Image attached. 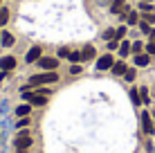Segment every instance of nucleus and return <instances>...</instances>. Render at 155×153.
<instances>
[{"mask_svg":"<svg viewBox=\"0 0 155 153\" xmlns=\"http://www.w3.org/2000/svg\"><path fill=\"white\" fill-rule=\"evenodd\" d=\"M41 54H43V52H41V47L36 45V47H31L27 54H25V61H27V63H34V61H38V59H41Z\"/></svg>","mask_w":155,"mask_h":153,"instance_id":"obj_9","label":"nucleus"},{"mask_svg":"<svg viewBox=\"0 0 155 153\" xmlns=\"http://www.w3.org/2000/svg\"><path fill=\"white\" fill-rule=\"evenodd\" d=\"M124 36H126V25H121V27H117V29H115V38H117V41H121Z\"/></svg>","mask_w":155,"mask_h":153,"instance_id":"obj_21","label":"nucleus"},{"mask_svg":"<svg viewBox=\"0 0 155 153\" xmlns=\"http://www.w3.org/2000/svg\"><path fill=\"white\" fill-rule=\"evenodd\" d=\"M151 63V54H135V65L137 68H146Z\"/></svg>","mask_w":155,"mask_h":153,"instance_id":"obj_10","label":"nucleus"},{"mask_svg":"<svg viewBox=\"0 0 155 153\" xmlns=\"http://www.w3.org/2000/svg\"><path fill=\"white\" fill-rule=\"evenodd\" d=\"M130 99H133V104H135V106H140V104H142L140 90H135V88H133V90H130Z\"/></svg>","mask_w":155,"mask_h":153,"instance_id":"obj_19","label":"nucleus"},{"mask_svg":"<svg viewBox=\"0 0 155 153\" xmlns=\"http://www.w3.org/2000/svg\"><path fill=\"white\" fill-rule=\"evenodd\" d=\"M31 113V104H23V106H16V117H27Z\"/></svg>","mask_w":155,"mask_h":153,"instance_id":"obj_12","label":"nucleus"},{"mask_svg":"<svg viewBox=\"0 0 155 153\" xmlns=\"http://www.w3.org/2000/svg\"><path fill=\"white\" fill-rule=\"evenodd\" d=\"M38 65H41L45 72L56 70V68H58V59H54V56H41V59H38Z\"/></svg>","mask_w":155,"mask_h":153,"instance_id":"obj_4","label":"nucleus"},{"mask_svg":"<svg viewBox=\"0 0 155 153\" xmlns=\"http://www.w3.org/2000/svg\"><path fill=\"white\" fill-rule=\"evenodd\" d=\"M23 99L27 104H31V106H45L47 104V97L41 92H23Z\"/></svg>","mask_w":155,"mask_h":153,"instance_id":"obj_3","label":"nucleus"},{"mask_svg":"<svg viewBox=\"0 0 155 153\" xmlns=\"http://www.w3.org/2000/svg\"><path fill=\"white\" fill-rule=\"evenodd\" d=\"M140 2H151V0H140Z\"/></svg>","mask_w":155,"mask_h":153,"instance_id":"obj_37","label":"nucleus"},{"mask_svg":"<svg viewBox=\"0 0 155 153\" xmlns=\"http://www.w3.org/2000/svg\"><path fill=\"white\" fill-rule=\"evenodd\" d=\"M146 151H151V153L155 151V144H153V142H148V144H146Z\"/></svg>","mask_w":155,"mask_h":153,"instance_id":"obj_34","label":"nucleus"},{"mask_svg":"<svg viewBox=\"0 0 155 153\" xmlns=\"http://www.w3.org/2000/svg\"><path fill=\"white\" fill-rule=\"evenodd\" d=\"M142 126H144V133H155V126H153V117L151 113H142Z\"/></svg>","mask_w":155,"mask_h":153,"instance_id":"obj_6","label":"nucleus"},{"mask_svg":"<svg viewBox=\"0 0 155 153\" xmlns=\"http://www.w3.org/2000/svg\"><path fill=\"white\" fill-rule=\"evenodd\" d=\"M58 56H61V59H65V56H70V50H68V47H61V50H58Z\"/></svg>","mask_w":155,"mask_h":153,"instance_id":"obj_31","label":"nucleus"},{"mask_svg":"<svg viewBox=\"0 0 155 153\" xmlns=\"http://www.w3.org/2000/svg\"><path fill=\"white\" fill-rule=\"evenodd\" d=\"M108 50H119V41H117V38L108 41Z\"/></svg>","mask_w":155,"mask_h":153,"instance_id":"obj_29","label":"nucleus"},{"mask_svg":"<svg viewBox=\"0 0 155 153\" xmlns=\"http://www.w3.org/2000/svg\"><path fill=\"white\" fill-rule=\"evenodd\" d=\"M124 79H126V81H135V70H133V68H128V70L124 72Z\"/></svg>","mask_w":155,"mask_h":153,"instance_id":"obj_24","label":"nucleus"},{"mask_svg":"<svg viewBox=\"0 0 155 153\" xmlns=\"http://www.w3.org/2000/svg\"><path fill=\"white\" fill-rule=\"evenodd\" d=\"M27 124H29V119H27V117H20V122H18V126H20V128H25Z\"/></svg>","mask_w":155,"mask_h":153,"instance_id":"obj_32","label":"nucleus"},{"mask_svg":"<svg viewBox=\"0 0 155 153\" xmlns=\"http://www.w3.org/2000/svg\"><path fill=\"white\" fill-rule=\"evenodd\" d=\"M31 144H34V138H31L25 128L16 133V151H18V153H27V149Z\"/></svg>","mask_w":155,"mask_h":153,"instance_id":"obj_2","label":"nucleus"},{"mask_svg":"<svg viewBox=\"0 0 155 153\" xmlns=\"http://www.w3.org/2000/svg\"><path fill=\"white\" fill-rule=\"evenodd\" d=\"M140 29H142V34H146V36L151 34V25H148L146 20H140Z\"/></svg>","mask_w":155,"mask_h":153,"instance_id":"obj_23","label":"nucleus"},{"mask_svg":"<svg viewBox=\"0 0 155 153\" xmlns=\"http://www.w3.org/2000/svg\"><path fill=\"white\" fill-rule=\"evenodd\" d=\"M5 77H7V72H5V70H0V81H5Z\"/></svg>","mask_w":155,"mask_h":153,"instance_id":"obj_35","label":"nucleus"},{"mask_svg":"<svg viewBox=\"0 0 155 153\" xmlns=\"http://www.w3.org/2000/svg\"><path fill=\"white\" fill-rule=\"evenodd\" d=\"M140 12L151 14V12H155V5H153V2H140Z\"/></svg>","mask_w":155,"mask_h":153,"instance_id":"obj_18","label":"nucleus"},{"mask_svg":"<svg viewBox=\"0 0 155 153\" xmlns=\"http://www.w3.org/2000/svg\"><path fill=\"white\" fill-rule=\"evenodd\" d=\"M14 68H16V56H2V59H0V70L9 72V70H14Z\"/></svg>","mask_w":155,"mask_h":153,"instance_id":"obj_7","label":"nucleus"},{"mask_svg":"<svg viewBox=\"0 0 155 153\" xmlns=\"http://www.w3.org/2000/svg\"><path fill=\"white\" fill-rule=\"evenodd\" d=\"M14 43H16V41H14V36L9 34V32H2V34H0V45H2V47H12Z\"/></svg>","mask_w":155,"mask_h":153,"instance_id":"obj_11","label":"nucleus"},{"mask_svg":"<svg viewBox=\"0 0 155 153\" xmlns=\"http://www.w3.org/2000/svg\"><path fill=\"white\" fill-rule=\"evenodd\" d=\"M110 12H113V14H124V12H128L126 0H113V5H110Z\"/></svg>","mask_w":155,"mask_h":153,"instance_id":"obj_8","label":"nucleus"},{"mask_svg":"<svg viewBox=\"0 0 155 153\" xmlns=\"http://www.w3.org/2000/svg\"><path fill=\"white\" fill-rule=\"evenodd\" d=\"M142 20H146V23L151 25V23H155V14H153V12H151V14H144V18H142Z\"/></svg>","mask_w":155,"mask_h":153,"instance_id":"obj_30","label":"nucleus"},{"mask_svg":"<svg viewBox=\"0 0 155 153\" xmlns=\"http://www.w3.org/2000/svg\"><path fill=\"white\" fill-rule=\"evenodd\" d=\"M140 95H142V104H148V101H151V99H148V88H146V86L140 88Z\"/></svg>","mask_w":155,"mask_h":153,"instance_id":"obj_22","label":"nucleus"},{"mask_svg":"<svg viewBox=\"0 0 155 153\" xmlns=\"http://www.w3.org/2000/svg\"><path fill=\"white\" fill-rule=\"evenodd\" d=\"M113 65H115L113 54H104V56H99V59H97V70H110Z\"/></svg>","mask_w":155,"mask_h":153,"instance_id":"obj_5","label":"nucleus"},{"mask_svg":"<svg viewBox=\"0 0 155 153\" xmlns=\"http://www.w3.org/2000/svg\"><path fill=\"white\" fill-rule=\"evenodd\" d=\"M151 117H153V126H155V113H151Z\"/></svg>","mask_w":155,"mask_h":153,"instance_id":"obj_36","label":"nucleus"},{"mask_svg":"<svg viewBox=\"0 0 155 153\" xmlns=\"http://www.w3.org/2000/svg\"><path fill=\"white\" fill-rule=\"evenodd\" d=\"M81 54H83V61H90V59H94V54H97V52H94V47H92V45H85Z\"/></svg>","mask_w":155,"mask_h":153,"instance_id":"obj_14","label":"nucleus"},{"mask_svg":"<svg viewBox=\"0 0 155 153\" xmlns=\"http://www.w3.org/2000/svg\"><path fill=\"white\" fill-rule=\"evenodd\" d=\"M68 59H70L72 63H81V61H83V54H81V52H70V56H68Z\"/></svg>","mask_w":155,"mask_h":153,"instance_id":"obj_20","label":"nucleus"},{"mask_svg":"<svg viewBox=\"0 0 155 153\" xmlns=\"http://www.w3.org/2000/svg\"><path fill=\"white\" fill-rule=\"evenodd\" d=\"M126 23H128V25H137V23H140V16H137V12H130V9H128Z\"/></svg>","mask_w":155,"mask_h":153,"instance_id":"obj_16","label":"nucleus"},{"mask_svg":"<svg viewBox=\"0 0 155 153\" xmlns=\"http://www.w3.org/2000/svg\"><path fill=\"white\" fill-rule=\"evenodd\" d=\"M7 110H9V104L7 101H0V117H7Z\"/></svg>","mask_w":155,"mask_h":153,"instance_id":"obj_25","label":"nucleus"},{"mask_svg":"<svg viewBox=\"0 0 155 153\" xmlns=\"http://www.w3.org/2000/svg\"><path fill=\"white\" fill-rule=\"evenodd\" d=\"M0 2H2V0H0Z\"/></svg>","mask_w":155,"mask_h":153,"instance_id":"obj_38","label":"nucleus"},{"mask_svg":"<svg viewBox=\"0 0 155 153\" xmlns=\"http://www.w3.org/2000/svg\"><path fill=\"white\" fill-rule=\"evenodd\" d=\"M70 72H72V75H77V72H81V68H79V65H72V68H70Z\"/></svg>","mask_w":155,"mask_h":153,"instance_id":"obj_33","label":"nucleus"},{"mask_svg":"<svg viewBox=\"0 0 155 153\" xmlns=\"http://www.w3.org/2000/svg\"><path fill=\"white\" fill-rule=\"evenodd\" d=\"M104 38H106V41H113V38H115V29H106V32H104Z\"/></svg>","mask_w":155,"mask_h":153,"instance_id":"obj_28","label":"nucleus"},{"mask_svg":"<svg viewBox=\"0 0 155 153\" xmlns=\"http://www.w3.org/2000/svg\"><path fill=\"white\" fill-rule=\"evenodd\" d=\"M58 81V75L56 70H50V72H41V75H34L29 79V83L23 88V92L27 90V88H38V86H47V83H56Z\"/></svg>","mask_w":155,"mask_h":153,"instance_id":"obj_1","label":"nucleus"},{"mask_svg":"<svg viewBox=\"0 0 155 153\" xmlns=\"http://www.w3.org/2000/svg\"><path fill=\"white\" fill-rule=\"evenodd\" d=\"M146 54H155V41H148V45H146Z\"/></svg>","mask_w":155,"mask_h":153,"instance_id":"obj_27","label":"nucleus"},{"mask_svg":"<svg viewBox=\"0 0 155 153\" xmlns=\"http://www.w3.org/2000/svg\"><path fill=\"white\" fill-rule=\"evenodd\" d=\"M7 20H9V9L7 7H0V27L7 25Z\"/></svg>","mask_w":155,"mask_h":153,"instance_id":"obj_17","label":"nucleus"},{"mask_svg":"<svg viewBox=\"0 0 155 153\" xmlns=\"http://www.w3.org/2000/svg\"><path fill=\"white\" fill-rule=\"evenodd\" d=\"M128 54H130V43L124 41V43H119V56H121V59H126Z\"/></svg>","mask_w":155,"mask_h":153,"instance_id":"obj_15","label":"nucleus"},{"mask_svg":"<svg viewBox=\"0 0 155 153\" xmlns=\"http://www.w3.org/2000/svg\"><path fill=\"white\" fill-rule=\"evenodd\" d=\"M110 70H113V75H117V77H121V75H124V72L128 70V68H126V63H124V61H117L115 65L110 68Z\"/></svg>","mask_w":155,"mask_h":153,"instance_id":"obj_13","label":"nucleus"},{"mask_svg":"<svg viewBox=\"0 0 155 153\" xmlns=\"http://www.w3.org/2000/svg\"><path fill=\"white\" fill-rule=\"evenodd\" d=\"M130 52H135V54H142V43H140V41H135V43L130 45Z\"/></svg>","mask_w":155,"mask_h":153,"instance_id":"obj_26","label":"nucleus"}]
</instances>
